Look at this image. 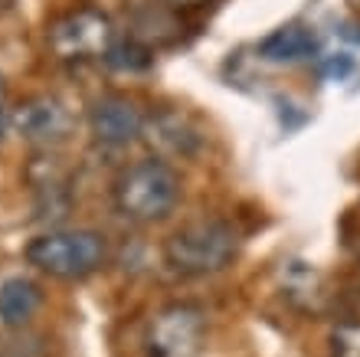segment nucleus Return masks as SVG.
<instances>
[{
  "instance_id": "2",
  "label": "nucleus",
  "mask_w": 360,
  "mask_h": 357,
  "mask_svg": "<svg viewBox=\"0 0 360 357\" xmlns=\"http://www.w3.org/2000/svg\"><path fill=\"white\" fill-rule=\"evenodd\" d=\"M180 200V177L167 161H134L115 177L112 203L131 223H158L171 216Z\"/></svg>"
},
{
  "instance_id": "6",
  "label": "nucleus",
  "mask_w": 360,
  "mask_h": 357,
  "mask_svg": "<svg viewBox=\"0 0 360 357\" xmlns=\"http://www.w3.org/2000/svg\"><path fill=\"white\" fill-rule=\"evenodd\" d=\"M10 125L23 142L49 148L72 134V112L56 95H30L27 102L10 108Z\"/></svg>"
},
{
  "instance_id": "5",
  "label": "nucleus",
  "mask_w": 360,
  "mask_h": 357,
  "mask_svg": "<svg viewBox=\"0 0 360 357\" xmlns=\"http://www.w3.org/2000/svg\"><path fill=\"white\" fill-rule=\"evenodd\" d=\"M207 334V318L197 305H167L151 318L148 357H197Z\"/></svg>"
},
{
  "instance_id": "16",
  "label": "nucleus",
  "mask_w": 360,
  "mask_h": 357,
  "mask_svg": "<svg viewBox=\"0 0 360 357\" xmlns=\"http://www.w3.org/2000/svg\"><path fill=\"white\" fill-rule=\"evenodd\" d=\"M0 357H23V354H0Z\"/></svg>"
},
{
  "instance_id": "4",
  "label": "nucleus",
  "mask_w": 360,
  "mask_h": 357,
  "mask_svg": "<svg viewBox=\"0 0 360 357\" xmlns=\"http://www.w3.org/2000/svg\"><path fill=\"white\" fill-rule=\"evenodd\" d=\"M115 46V23L105 10L82 4L66 10L46 30V49L59 63H89L105 59Z\"/></svg>"
},
{
  "instance_id": "10",
  "label": "nucleus",
  "mask_w": 360,
  "mask_h": 357,
  "mask_svg": "<svg viewBox=\"0 0 360 357\" xmlns=\"http://www.w3.org/2000/svg\"><path fill=\"white\" fill-rule=\"evenodd\" d=\"M43 305V289L27 275H10L0 282V325L20 328Z\"/></svg>"
},
{
  "instance_id": "1",
  "label": "nucleus",
  "mask_w": 360,
  "mask_h": 357,
  "mask_svg": "<svg viewBox=\"0 0 360 357\" xmlns=\"http://www.w3.org/2000/svg\"><path fill=\"white\" fill-rule=\"evenodd\" d=\"M239 253V236L226 220L203 216L177 226L164 239V263L171 273L184 279H203V275L223 273Z\"/></svg>"
},
{
  "instance_id": "9",
  "label": "nucleus",
  "mask_w": 360,
  "mask_h": 357,
  "mask_svg": "<svg viewBox=\"0 0 360 357\" xmlns=\"http://www.w3.org/2000/svg\"><path fill=\"white\" fill-rule=\"evenodd\" d=\"M318 53V37L302 23H285L259 43V56L266 63H304Z\"/></svg>"
},
{
  "instance_id": "15",
  "label": "nucleus",
  "mask_w": 360,
  "mask_h": 357,
  "mask_svg": "<svg viewBox=\"0 0 360 357\" xmlns=\"http://www.w3.org/2000/svg\"><path fill=\"white\" fill-rule=\"evenodd\" d=\"M10 4H13V0H0V7H10Z\"/></svg>"
},
{
  "instance_id": "12",
  "label": "nucleus",
  "mask_w": 360,
  "mask_h": 357,
  "mask_svg": "<svg viewBox=\"0 0 360 357\" xmlns=\"http://www.w3.org/2000/svg\"><path fill=\"white\" fill-rule=\"evenodd\" d=\"M331 357H360V321H341L331 331Z\"/></svg>"
},
{
  "instance_id": "7",
  "label": "nucleus",
  "mask_w": 360,
  "mask_h": 357,
  "mask_svg": "<svg viewBox=\"0 0 360 357\" xmlns=\"http://www.w3.org/2000/svg\"><path fill=\"white\" fill-rule=\"evenodd\" d=\"M144 128V112L134 105V99L118 92H108L102 99H95L89 108V132L98 144L108 148H122V144L141 138Z\"/></svg>"
},
{
  "instance_id": "11",
  "label": "nucleus",
  "mask_w": 360,
  "mask_h": 357,
  "mask_svg": "<svg viewBox=\"0 0 360 357\" xmlns=\"http://www.w3.org/2000/svg\"><path fill=\"white\" fill-rule=\"evenodd\" d=\"M105 63L115 69H122V73H138V69H148L151 66V49L141 46V39H131V43H115L112 53L105 56Z\"/></svg>"
},
{
  "instance_id": "14",
  "label": "nucleus",
  "mask_w": 360,
  "mask_h": 357,
  "mask_svg": "<svg viewBox=\"0 0 360 357\" xmlns=\"http://www.w3.org/2000/svg\"><path fill=\"white\" fill-rule=\"evenodd\" d=\"M164 4L174 10H193V7H203L207 0H164Z\"/></svg>"
},
{
  "instance_id": "3",
  "label": "nucleus",
  "mask_w": 360,
  "mask_h": 357,
  "mask_svg": "<svg viewBox=\"0 0 360 357\" xmlns=\"http://www.w3.org/2000/svg\"><path fill=\"white\" fill-rule=\"evenodd\" d=\"M27 263L49 279L76 282L108 263V243L95 230H49L33 236L23 249Z\"/></svg>"
},
{
  "instance_id": "8",
  "label": "nucleus",
  "mask_w": 360,
  "mask_h": 357,
  "mask_svg": "<svg viewBox=\"0 0 360 357\" xmlns=\"http://www.w3.org/2000/svg\"><path fill=\"white\" fill-rule=\"evenodd\" d=\"M141 138L151 144L158 161L193 158L200 151V144H203V132L193 125V118H187L184 112H174V108H161V112L148 115Z\"/></svg>"
},
{
  "instance_id": "13",
  "label": "nucleus",
  "mask_w": 360,
  "mask_h": 357,
  "mask_svg": "<svg viewBox=\"0 0 360 357\" xmlns=\"http://www.w3.org/2000/svg\"><path fill=\"white\" fill-rule=\"evenodd\" d=\"M7 122H10V108H7V85H4V79H0V134H4Z\"/></svg>"
}]
</instances>
